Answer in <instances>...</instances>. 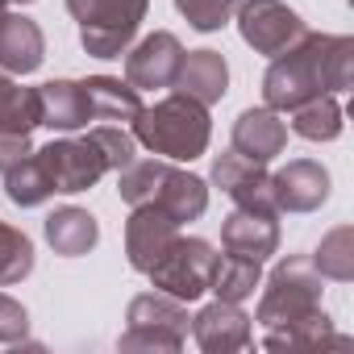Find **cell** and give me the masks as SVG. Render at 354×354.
Returning <instances> with one entry per match:
<instances>
[{
    "mask_svg": "<svg viewBox=\"0 0 354 354\" xmlns=\"http://www.w3.org/2000/svg\"><path fill=\"white\" fill-rule=\"evenodd\" d=\"M354 84V38L308 30L296 46L271 59L263 75V104L275 113H292L313 96H337Z\"/></svg>",
    "mask_w": 354,
    "mask_h": 354,
    "instance_id": "obj_1",
    "label": "cell"
},
{
    "mask_svg": "<svg viewBox=\"0 0 354 354\" xmlns=\"http://www.w3.org/2000/svg\"><path fill=\"white\" fill-rule=\"evenodd\" d=\"M138 146H146L150 154L158 158H171V162H192L209 150V138H213V121H209V109L184 92H171L162 100H154L150 109L142 104V113L129 121Z\"/></svg>",
    "mask_w": 354,
    "mask_h": 354,
    "instance_id": "obj_2",
    "label": "cell"
},
{
    "mask_svg": "<svg viewBox=\"0 0 354 354\" xmlns=\"http://www.w3.org/2000/svg\"><path fill=\"white\" fill-rule=\"evenodd\" d=\"M321 271L313 267L308 254H288L271 267L267 275V288L259 296V313L254 321L263 329H283V325H296L304 317H313L321 308Z\"/></svg>",
    "mask_w": 354,
    "mask_h": 354,
    "instance_id": "obj_3",
    "label": "cell"
},
{
    "mask_svg": "<svg viewBox=\"0 0 354 354\" xmlns=\"http://www.w3.org/2000/svg\"><path fill=\"white\" fill-rule=\"evenodd\" d=\"M67 13L80 21V46L92 59H121L150 13V0H67Z\"/></svg>",
    "mask_w": 354,
    "mask_h": 354,
    "instance_id": "obj_4",
    "label": "cell"
},
{
    "mask_svg": "<svg viewBox=\"0 0 354 354\" xmlns=\"http://www.w3.org/2000/svg\"><path fill=\"white\" fill-rule=\"evenodd\" d=\"M188 329H192L188 304L154 288V292H142V296L129 300V308H125V333L117 337V346L121 350L175 354V350H184Z\"/></svg>",
    "mask_w": 354,
    "mask_h": 354,
    "instance_id": "obj_5",
    "label": "cell"
},
{
    "mask_svg": "<svg viewBox=\"0 0 354 354\" xmlns=\"http://www.w3.org/2000/svg\"><path fill=\"white\" fill-rule=\"evenodd\" d=\"M213 267H217V246L205 242V238H184V234H180V238L167 246V254L146 271V279H150L158 292H167V296H175V300L192 304V300H201V296L209 292Z\"/></svg>",
    "mask_w": 354,
    "mask_h": 354,
    "instance_id": "obj_6",
    "label": "cell"
},
{
    "mask_svg": "<svg viewBox=\"0 0 354 354\" xmlns=\"http://www.w3.org/2000/svg\"><path fill=\"white\" fill-rule=\"evenodd\" d=\"M234 17H238L242 42H246L254 55H267V59L283 55L288 46H296V42L308 34L304 17H300L292 5H283V0H242Z\"/></svg>",
    "mask_w": 354,
    "mask_h": 354,
    "instance_id": "obj_7",
    "label": "cell"
},
{
    "mask_svg": "<svg viewBox=\"0 0 354 354\" xmlns=\"http://www.w3.org/2000/svg\"><path fill=\"white\" fill-rule=\"evenodd\" d=\"M42 171L50 175V184H55V196H75V192H88L100 184V175L109 171L100 150L92 146V138H55L46 142L42 150H34Z\"/></svg>",
    "mask_w": 354,
    "mask_h": 354,
    "instance_id": "obj_8",
    "label": "cell"
},
{
    "mask_svg": "<svg viewBox=\"0 0 354 354\" xmlns=\"http://www.w3.org/2000/svg\"><path fill=\"white\" fill-rule=\"evenodd\" d=\"M213 184H217V188L238 205V209L279 217L267 162H254V158H246V154H238V150L230 146V150H221V154L213 158Z\"/></svg>",
    "mask_w": 354,
    "mask_h": 354,
    "instance_id": "obj_9",
    "label": "cell"
},
{
    "mask_svg": "<svg viewBox=\"0 0 354 354\" xmlns=\"http://www.w3.org/2000/svg\"><path fill=\"white\" fill-rule=\"evenodd\" d=\"M180 63H184V42L171 30H154L125 50V84H133L138 92L171 88L180 75Z\"/></svg>",
    "mask_w": 354,
    "mask_h": 354,
    "instance_id": "obj_10",
    "label": "cell"
},
{
    "mask_svg": "<svg viewBox=\"0 0 354 354\" xmlns=\"http://www.w3.org/2000/svg\"><path fill=\"white\" fill-rule=\"evenodd\" d=\"M188 333L196 337V346L205 354H230V350L254 346V317H246L242 304H234V300H213L192 317Z\"/></svg>",
    "mask_w": 354,
    "mask_h": 354,
    "instance_id": "obj_11",
    "label": "cell"
},
{
    "mask_svg": "<svg viewBox=\"0 0 354 354\" xmlns=\"http://www.w3.org/2000/svg\"><path fill=\"white\" fill-rule=\"evenodd\" d=\"M175 238H180V221H171L158 205H133V213L125 221V259H129V267L146 275L167 254V246Z\"/></svg>",
    "mask_w": 354,
    "mask_h": 354,
    "instance_id": "obj_12",
    "label": "cell"
},
{
    "mask_svg": "<svg viewBox=\"0 0 354 354\" xmlns=\"http://www.w3.org/2000/svg\"><path fill=\"white\" fill-rule=\"evenodd\" d=\"M271 192L279 213H317L329 201V171L317 158H292L271 175Z\"/></svg>",
    "mask_w": 354,
    "mask_h": 354,
    "instance_id": "obj_13",
    "label": "cell"
},
{
    "mask_svg": "<svg viewBox=\"0 0 354 354\" xmlns=\"http://www.w3.org/2000/svg\"><path fill=\"white\" fill-rule=\"evenodd\" d=\"M46 59V34L26 13H0V71L34 75Z\"/></svg>",
    "mask_w": 354,
    "mask_h": 354,
    "instance_id": "obj_14",
    "label": "cell"
},
{
    "mask_svg": "<svg viewBox=\"0 0 354 354\" xmlns=\"http://www.w3.org/2000/svg\"><path fill=\"white\" fill-rule=\"evenodd\" d=\"M230 146L254 162H271L288 150V121L275 113V109H246L238 121H234V133H230Z\"/></svg>",
    "mask_w": 354,
    "mask_h": 354,
    "instance_id": "obj_15",
    "label": "cell"
},
{
    "mask_svg": "<svg viewBox=\"0 0 354 354\" xmlns=\"http://www.w3.org/2000/svg\"><path fill=\"white\" fill-rule=\"evenodd\" d=\"M171 88L184 92V96H192V100H201L205 109H213V104L225 100V92H230V63H225V55H221V50H209V46L184 50L180 75H175Z\"/></svg>",
    "mask_w": 354,
    "mask_h": 354,
    "instance_id": "obj_16",
    "label": "cell"
},
{
    "mask_svg": "<svg viewBox=\"0 0 354 354\" xmlns=\"http://www.w3.org/2000/svg\"><path fill=\"white\" fill-rule=\"evenodd\" d=\"M221 246H225L230 254L267 263L271 254H279V221H275L271 213L234 209V213L221 221Z\"/></svg>",
    "mask_w": 354,
    "mask_h": 354,
    "instance_id": "obj_17",
    "label": "cell"
},
{
    "mask_svg": "<svg viewBox=\"0 0 354 354\" xmlns=\"http://www.w3.org/2000/svg\"><path fill=\"white\" fill-rule=\"evenodd\" d=\"M38 100H42V125L55 133H75V129H88L92 121L84 80H46L38 88Z\"/></svg>",
    "mask_w": 354,
    "mask_h": 354,
    "instance_id": "obj_18",
    "label": "cell"
},
{
    "mask_svg": "<svg viewBox=\"0 0 354 354\" xmlns=\"http://www.w3.org/2000/svg\"><path fill=\"white\" fill-rule=\"evenodd\" d=\"M150 205H158L171 221H180V225L201 221L209 213V184L201 180V175H192V171H184V167L171 162Z\"/></svg>",
    "mask_w": 354,
    "mask_h": 354,
    "instance_id": "obj_19",
    "label": "cell"
},
{
    "mask_svg": "<svg viewBox=\"0 0 354 354\" xmlns=\"http://www.w3.org/2000/svg\"><path fill=\"white\" fill-rule=\"evenodd\" d=\"M42 234H46L50 250L63 254V259H80V254L96 250V242H100L96 217H92L88 209H80V205H59L55 213H46Z\"/></svg>",
    "mask_w": 354,
    "mask_h": 354,
    "instance_id": "obj_20",
    "label": "cell"
},
{
    "mask_svg": "<svg viewBox=\"0 0 354 354\" xmlns=\"http://www.w3.org/2000/svg\"><path fill=\"white\" fill-rule=\"evenodd\" d=\"M84 92H88V104H92V121H133L142 113V92L117 75H88L84 80Z\"/></svg>",
    "mask_w": 354,
    "mask_h": 354,
    "instance_id": "obj_21",
    "label": "cell"
},
{
    "mask_svg": "<svg viewBox=\"0 0 354 354\" xmlns=\"http://www.w3.org/2000/svg\"><path fill=\"white\" fill-rule=\"evenodd\" d=\"M267 350H321V346H350L342 333H333V321L325 308H317L313 317L296 321V325H283V329H267L263 337Z\"/></svg>",
    "mask_w": 354,
    "mask_h": 354,
    "instance_id": "obj_22",
    "label": "cell"
},
{
    "mask_svg": "<svg viewBox=\"0 0 354 354\" xmlns=\"http://www.w3.org/2000/svg\"><path fill=\"white\" fill-rule=\"evenodd\" d=\"M38 125H42L38 88H21L9 71H0V129H9V133H34Z\"/></svg>",
    "mask_w": 354,
    "mask_h": 354,
    "instance_id": "obj_23",
    "label": "cell"
},
{
    "mask_svg": "<svg viewBox=\"0 0 354 354\" xmlns=\"http://www.w3.org/2000/svg\"><path fill=\"white\" fill-rule=\"evenodd\" d=\"M342 125H346V113H342L337 96H329V92L292 109V133H300L304 142H333V138H342Z\"/></svg>",
    "mask_w": 354,
    "mask_h": 354,
    "instance_id": "obj_24",
    "label": "cell"
},
{
    "mask_svg": "<svg viewBox=\"0 0 354 354\" xmlns=\"http://www.w3.org/2000/svg\"><path fill=\"white\" fill-rule=\"evenodd\" d=\"M263 283V263H254V259H242V254H217V267H213V283H209V292L217 296V300H234V304H242V300H250L254 296V288Z\"/></svg>",
    "mask_w": 354,
    "mask_h": 354,
    "instance_id": "obj_25",
    "label": "cell"
},
{
    "mask_svg": "<svg viewBox=\"0 0 354 354\" xmlns=\"http://www.w3.org/2000/svg\"><path fill=\"white\" fill-rule=\"evenodd\" d=\"M5 196L17 209H38V205H46L55 196V184H50V175L42 171L38 154H30V158H21L17 167L5 171Z\"/></svg>",
    "mask_w": 354,
    "mask_h": 354,
    "instance_id": "obj_26",
    "label": "cell"
},
{
    "mask_svg": "<svg viewBox=\"0 0 354 354\" xmlns=\"http://www.w3.org/2000/svg\"><path fill=\"white\" fill-rule=\"evenodd\" d=\"M308 259H313V267L321 271V279L350 283V279H354V230H350V225L329 230V234L317 242V250H313Z\"/></svg>",
    "mask_w": 354,
    "mask_h": 354,
    "instance_id": "obj_27",
    "label": "cell"
},
{
    "mask_svg": "<svg viewBox=\"0 0 354 354\" xmlns=\"http://www.w3.org/2000/svg\"><path fill=\"white\" fill-rule=\"evenodd\" d=\"M167 167H171V158H133V162H125L121 171H117V192H121V201L133 209V205H150L154 201V192H158V184H162V175H167Z\"/></svg>",
    "mask_w": 354,
    "mask_h": 354,
    "instance_id": "obj_28",
    "label": "cell"
},
{
    "mask_svg": "<svg viewBox=\"0 0 354 354\" xmlns=\"http://www.w3.org/2000/svg\"><path fill=\"white\" fill-rule=\"evenodd\" d=\"M34 271V242L26 230L0 221V288L21 283Z\"/></svg>",
    "mask_w": 354,
    "mask_h": 354,
    "instance_id": "obj_29",
    "label": "cell"
},
{
    "mask_svg": "<svg viewBox=\"0 0 354 354\" xmlns=\"http://www.w3.org/2000/svg\"><path fill=\"white\" fill-rule=\"evenodd\" d=\"M242 0H175V9H180V17L196 30V34H217L234 21Z\"/></svg>",
    "mask_w": 354,
    "mask_h": 354,
    "instance_id": "obj_30",
    "label": "cell"
},
{
    "mask_svg": "<svg viewBox=\"0 0 354 354\" xmlns=\"http://www.w3.org/2000/svg\"><path fill=\"white\" fill-rule=\"evenodd\" d=\"M88 138H92V146L100 150V158H104L109 171H121L125 162L138 158V138H133L125 125H96V129H88Z\"/></svg>",
    "mask_w": 354,
    "mask_h": 354,
    "instance_id": "obj_31",
    "label": "cell"
},
{
    "mask_svg": "<svg viewBox=\"0 0 354 354\" xmlns=\"http://www.w3.org/2000/svg\"><path fill=\"white\" fill-rule=\"evenodd\" d=\"M26 333H30V313H26V304L0 292V342L13 346V342H26Z\"/></svg>",
    "mask_w": 354,
    "mask_h": 354,
    "instance_id": "obj_32",
    "label": "cell"
},
{
    "mask_svg": "<svg viewBox=\"0 0 354 354\" xmlns=\"http://www.w3.org/2000/svg\"><path fill=\"white\" fill-rule=\"evenodd\" d=\"M34 154V142L30 133H9V129H0V175H5L9 167H17L21 158Z\"/></svg>",
    "mask_w": 354,
    "mask_h": 354,
    "instance_id": "obj_33",
    "label": "cell"
},
{
    "mask_svg": "<svg viewBox=\"0 0 354 354\" xmlns=\"http://www.w3.org/2000/svg\"><path fill=\"white\" fill-rule=\"evenodd\" d=\"M9 5H34V0H9Z\"/></svg>",
    "mask_w": 354,
    "mask_h": 354,
    "instance_id": "obj_34",
    "label": "cell"
},
{
    "mask_svg": "<svg viewBox=\"0 0 354 354\" xmlns=\"http://www.w3.org/2000/svg\"><path fill=\"white\" fill-rule=\"evenodd\" d=\"M5 9H9V0H0V13H5Z\"/></svg>",
    "mask_w": 354,
    "mask_h": 354,
    "instance_id": "obj_35",
    "label": "cell"
}]
</instances>
